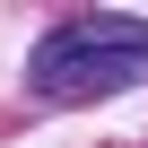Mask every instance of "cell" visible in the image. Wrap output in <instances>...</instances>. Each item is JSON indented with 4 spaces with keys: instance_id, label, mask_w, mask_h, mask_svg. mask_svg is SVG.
Listing matches in <instances>:
<instances>
[{
    "instance_id": "6da1fadb",
    "label": "cell",
    "mask_w": 148,
    "mask_h": 148,
    "mask_svg": "<svg viewBox=\"0 0 148 148\" xmlns=\"http://www.w3.org/2000/svg\"><path fill=\"white\" fill-rule=\"evenodd\" d=\"M148 79V18L131 9H96V18H61L35 52H26V87L44 105H87L113 87Z\"/></svg>"
}]
</instances>
